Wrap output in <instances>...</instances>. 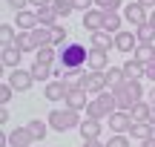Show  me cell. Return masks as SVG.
I'll use <instances>...</instances> for the list:
<instances>
[{"label": "cell", "instance_id": "obj_3", "mask_svg": "<svg viewBox=\"0 0 155 147\" xmlns=\"http://www.w3.org/2000/svg\"><path fill=\"white\" fill-rule=\"evenodd\" d=\"M58 61H61L63 69H83L89 61V49L83 43H66L58 52Z\"/></svg>", "mask_w": 155, "mask_h": 147}, {"label": "cell", "instance_id": "obj_39", "mask_svg": "<svg viewBox=\"0 0 155 147\" xmlns=\"http://www.w3.org/2000/svg\"><path fill=\"white\" fill-rule=\"evenodd\" d=\"M72 6H75V9H81V12H89L95 6V0H72Z\"/></svg>", "mask_w": 155, "mask_h": 147}, {"label": "cell", "instance_id": "obj_18", "mask_svg": "<svg viewBox=\"0 0 155 147\" xmlns=\"http://www.w3.org/2000/svg\"><path fill=\"white\" fill-rule=\"evenodd\" d=\"M129 136L138 138V142H147V138L155 136V124H150V121H135V124L129 127Z\"/></svg>", "mask_w": 155, "mask_h": 147}, {"label": "cell", "instance_id": "obj_14", "mask_svg": "<svg viewBox=\"0 0 155 147\" xmlns=\"http://www.w3.org/2000/svg\"><path fill=\"white\" fill-rule=\"evenodd\" d=\"M78 133H81L83 142H89V138H101V133H104V124H101L98 118H83L81 127H78Z\"/></svg>", "mask_w": 155, "mask_h": 147}, {"label": "cell", "instance_id": "obj_36", "mask_svg": "<svg viewBox=\"0 0 155 147\" xmlns=\"http://www.w3.org/2000/svg\"><path fill=\"white\" fill-rule=\"evenodd\" d=\"M95 9H104V12H118V9H121V0H95Z\"/></svg>", "mask_w": 155, "mask_h": 147}, {"label": "cell", "instance_id": "obj_12", "mask_svg": "<svg viewBox=\"0 0 155 147\" xmlns=\"http://www.w3.org/2000/svg\"><path fill=\"white\" fill-rule=\"evenodd\" d=\"M15 26H17V32H32V29H38L40 26L38 12H29V9L15 12Z\"/></svg>", "mask_w": 155, "mask_h": 147}, {"label": "cell", "instance_id": "obj_28", "mask_svg": "<svg viewBox=\"0 0 155 147\" xmlns=\"http://www.w3.org/2000/svg\"><path fill=\"white\" fill-rule=\"evenodd\" d=\"M55 58H58V52H55V46H40L38 52H35V61H40V63H49V67H55Z\"/></svg>", "mask_w": 155, "mask_h": 147}, {"label": "cell", "instance_id": "obj_16", "mask_svg": "<svg viewBox=\"0 0 155 147\" xmlns=\"http://www.w3.org/2000/svg\"><path fill=\"white\" fill-rule=\"evenodd\" d=\"M86 67L89 69H98V72H106L109 69V52H104V49H89V61H86Z\"/></svg>", "mask_w": 155, "mask_h": 147}, {"label": "cell", "instance_id": "obj_41", "mask_svg": "<svg viewBox=\"0 0 155 147\" xmlns=\"http://www.w3.org/2000/svg\"><path fill=\"white\" fill-rule=\"evenodd\" d=\"M83 147H106L101 138H89V142H83Z\"/></svg>", "mask_w": 155, "mask_h": 147}, {"label": "cell", "instance_id": "obj_32", "mask_svg": "<svg viewBox=\"0 0 155 147\" xmlns=\"http://www.w3.org/2000/svg\"><path fill=\"white\" fill-rule=\"evenodd\" d=\"M32 75H35V81H49V78H52V67H49V63L35 61V63H32Z\"/></svg>", "mask_w": 155, "mask_h": 147}, {"label": "cell", "instance_id": "obj_4", "mask_svg": "<svg viewBox=\"0 0 155 147\" xmlns=\"http://www.w3.org/2000/svg\"><path fill=\"white\" fill-rule=\"evenodd\" d=\"M46 121H49V127H52V130H58V133H66V130L81 127V115H78V110H69V107H63V110H52Z\"/></svg>", "mask_w": 155, "mask_h": 147}, {"label": "cell", "instance_id": "obj_6", "mask_svg": "<svg viewBox=\"0 0 155 147\" xmlns=\"http://www.w3.org/2000/svg\"><path fill=\"white\" fill-rule=\"evenodd\" d=\"M6 81L12 84V90H15V92H29V90H32V84H35V75H32V69H20V67H17V69H12V72H9V78H6Z\"/></svg>", "mask_w": 155, "mask_h": 147}, {"label": "cell", "instance_id": "obj_11", "mask_svg": "<svg viewBox=\"0 0 155 147\" xmlns=\"http://www.w3.org/2000/svg\"><path fill=\"white\" fill-rule=\"evenodd\" d=\"M106 121H109V130H112V133H129V127L135 124L132 115H129L127 110H115Z\"/></svg>", "mask_w": 155, "mask_h": 147}, {"label": "cell", "instance_id": "obj_45", "mask_svg": "<svg viewBox=\"0 0 155 147\" xmlns=\"http://www.w3.org/2000/svg\"><path fill=\"white\" fill-rule=\"evenodd\" d=\"M147 98H150V104H152V107H155V84H152V90H150V92H147Z\"/></svg>", "mask_w": 155, "mask_h": 147}, {"label": "cell", "instance_id": "obj_34", "mask_svg": "<svg viewBox=\"0 0 155 147\" xmlns=\"http://www.w3.org/2000/svg\"><path fill=\"white\" fill-rule=\"evenodd\" d=\"M52 6H55L58 17H69V15H72V12H75L72 0H52Z\"/></svg>", "mask_w": 155, "mask_h": 147}, {"label": "cell", "instance_id": "obj_38", "mask_svg": "<svg viewBox=\"0 0 155 147\" xmlns=\"http://www.w3.org/2000/svg\"><path fill=\"white\" fill-rule=\"evenodd\" d=\"M6 6H9V9H15V12H23L26 6H32V3H29V0H6Z\"/></svg>", "mask_w": 155, "mask_h": 147}, {"label": "cell", "instance_id": "obj_30", "mask_svg": "<svg viewBox=\"0 0 155 147\" xmlns=\"http://www.w3.org/2000/svg\"><path fill=\"white\" fill-rule=\"evenodd\" d=\"M69 43V32L63 23H55L52 26V46H66Z\"/></svg>", "mask_w": 155, "mask_h": 147}, {"label": "cell", "instance_id": "obj_35", "mask_svg": "<svg viewBox=\"0 0 155 147\" xmlns=\"http://www.w3.org/2000/svg\"><path fill=\"white\" fill-rule=\"evenodd\" d=\"M106 147H129V136L127 133H112L109 142H104Z\"/></svg>", "mask_w": 155, "mask_h": 147}, {"label": "cell", "instance_id": "obj_44", "mask_svg": "<svg viewBox=\"0 0 155 147\" xmlns=\"http://www.w3.org/2000/svg\"><path fill=\"white\" fill-rule=\"evenodd\" d=\"M6 121H9V110L3 107V110H0V124H6Z\"/></svg>", "mask_w": 155, "mask_h": 147}, {"label": "cell", "instance_id": "obj_15", "mask_svg": "<svg viewBox=\"0 0 155 147\" xmlns=\"http://www.w3.org/2000/svg\"><path fill=\"white\" fill-rule=\"evenodd\" d=\"M35 144V136L29 133V127H15L9 133V147H32Z\"/></svg>", "mask_w": 155, "mask_h": 147}, {"label": "cell", "instance_id": "obj_22", "mask_svg": "<svg viewBox=\"0 0 155 147\" xmlns=\"http://www.w3.org/2000/svg\"><path fill=\"white\" fill-rule=\"evenodd\" d=\"M132 58L141 61V63H152L155 61V43H138V49L132 52Z\"/></svg>", "mask_w": 155, "mask_h": 147}, {"label": "cell", "instance_id": "obj_25", "mask_svg": "<svg viewBox=\"0 0 155 147\" xmlns=\"http://www.w3.org/2000/svg\"><path fill=\"white\" fill-rule=\"evenodd\" d=\"M26 127H29V133L35 136V142H43L46 133H49V121H40V118H32Z\"/></svg>", "mask_w": 155, "mask_h": 147}, {"label": "cell", "instance_id": "obj_9", "mask_svg": "<svg viewBox=\"0 0 155 147\" xmlns=\"http://www.w3.org/2000/svg\"><path fill=\"white\" fill-rule=\"evenodd\" d=\"M66 92H69V84L66 81H46L43 87V98L46 101H66Z\"/></svg>", "mask_w": 155, "mask_h": 147}, {"label": "cell", "instance_id": "obj_42", "mask_svg": "<svg viewBox=\"0 0 155 147\" xmlns=\"http://www.w3.org/2000/svg\"><path fill=\"white\" fill-rule=\"evenodd\" d=\"M29 3H32L35 9H40V6H52V0H29Z\"/></svg>", "mask_w": 155, "mask_h": 147}, {"label": "cell", "instance_id": "obj_40", "mask_svg": "<svg viewBox=\"0 0 155 147\" xmlns=\"http://www.w3.org/2000/svg\"><path fill=\"white\" fill-rule=\"evenodd\" d=\"M147 78L155 84V61H152V63H147Z\"/></svg>", "mask_w": 155, "mask_h": 147}, {"label": "cell", "instance_id": "obj_27", "mask_svg": "<svg viewBox=\"0 0 155 147\" xmlns=\"http://www.w3.org/2000/svg\"><path fill=\"white\" fill-rule=\"evenodd\" d=\"M150 113H152V104H150V101H138L132 110H129L132 121H150Z\"/></svg>", "mask_w": 155, "mask_h": 147}, {"label": "cell", "instance_id": "obj_13", "mask_svg": "<svg viewBox=\"0 0 155 147\" xmlns=\"http://www.w3.org/2000/svg\"><path fill=\"white\" fill-rule=\"evenodd\" d=\"M104 20H106V12L104 9L83 12V29H86V32H101V29H104Z\"/></svg>", "mask_w": 155, "mask_h": 147}, {"label": "cell", "instance_id": "obj_31", "mask_svg": "<svg viewBox=\"0 0 155 147\" xmlns=\"http://www.w3.org/2000/svg\"><path fill=\"white\" fill-rule=\"evenodd\" d=\"M32 35H35V43H38V49H40V46H49V43H52V29H49V26H38V29H32Z\"/></svg>", "mask_w": 155, "mask_h": 147}, {"label": "cell", "instance_id": "obj_33", "mask_svg": "<svg viewBox=\"0 0 155 147\" xmlns=\"http://www.w3.org/2000/svg\"><path fill=\"white\" fill-rule=\"evenodd\" d=\"M135 35H138L141 43H155V26H150V23L138 26V29H135Z\"/></svg>", "mask_w": 155, "mask_h": 147}, {"label": "cell", "instance_id": "obj_21", "mask_svg": "<svg viewBox=\"0 0 155 147\" xmlns=\"http://www.w3.org/2000/svg\"><path fill=\"white\" fill-rule=\"evenodd\" d=\"M15 46L23 52V55H26V52H38V43H35V35H32V32H17Z\"/></svg>", "mask_w": 155, "mask_h": 147}, {"label": "cell", "instance_id": "obj_8", "mask_svg": "<svg viewBox=\"0 0 155 147\" xmlns=\"http://www.w3.org/2000/svg\"><path fill=\"white\" fill-rule=\"evenodd\" d=\"M86 104H89V92L83 90V87H69V92H66V101H63V107H69V110H86Z\"/></svg>", "mask_w": 155, "mask_h": 147}, {"label": "cell", "instance_id": "obj_1", "mask_svg": "<svg viewBox=\"0 0 155 147\" xmlns=\"http://www.w3.org/2000/svg\"><path fill=\"white\" fill-rule=\"evenodd\" d=\"M118 110V101H115V92L112 90H104L101 95H95L92 101L86 104V118H98V121H104V118H109L112 113Z\"/></svg>", "mask_w": 155, "mask_h": 147}, {"label": "cell", "instance_id": "obj_26", "mask_svg": "<svg viewBox=\"0 0 155 147\" xmlns=\"http://www.w3.org/2000/svg\"><path fill=\"white\" fill-rule=\"evenodd\" d=\"M124 26V15H118V12H106V20H104V29L109 35H118Z\"/></svg>", "mask_w": 155, "mask_h": 147}, {"label": "cell", "instance_id": "obj_48", "mask_svg": "<svg viewBox=\"0 0 155 147\" xmlns=\"http://www.w3.org/2000/svg\"><path fill=\"white\" fill-rule=\"evenodd\" d=\"M150 124H155V107H152V113H150Z\"/></svg>", "mask_w": 155, "mask_h": 147}, {"label": "cell", "instance_id": "obj_29", "mask_svg": "<svg viewBox=\"0 0 155 147\" xmlns=\"http://www.w3.org/2000/svg\"><path fill=\"white\" fill-rule=\"evenodd\" d=\"M17 26H12V23H3L0 26V46H15V38H17V32H15Z\"/></svg>", "mask_w": 155, "mask_h": 147}, {"label": "cell", "instance_id": "obj_46", "mask_svg": "<svg viewBox=\"0 0 155 147\" xmlns=\"http://www.w3.org/2000/svg\"><path fill=\"white\" fill-rule=\"evenodd\" d=\"M141 147H155V136H152V138H147V142H141Z\"/></svg>", "mask_w": 155, "mask_h": 147}, {"label": "cell", "instance_id": "obj_49", "mask_svg": "<svg viewBox=\"0 0 155 147\" xmlns=\"http://www.w3.org/2000/svg\"><path fill=\"white\" fill-rule=\"evenodd\" d=\"M40 147H43V144H40Z\"/></svg>", "mask_w": 155, "mask_h": 147}, {"label": "cell", "instance_id": "obj_5", "mask_svg": "<svg viewBox=\"0 0 155 147\" xmlns=\"http://www.w3.org/2000/svg\"><path fill=\"white\" fill-rule=\"evenodd\" d=\"M81 87L89 92V95H101L104 90H109V87H106V72H98V69H89V72H83Z\"/></svg>", "mask_w": 155, "mask_h": 147}, {"label": "cell", "instance_id": "obj_37", "mask_svg": "<svg viewBox=\"0 0 155 147\" xmlns=\"http://www.w3.org/2000/svg\"><path fill=\"white\" fill-rule=\"evenodd\" d=\"M12 95H15V90H12V84H9V81H6V84L0 87V104H3V107H6V104L12 101Z\"/></svg>", "mask_w": 155, "mask_h": 147}, {"label": "cell", "instance_id": "obj_43", "mask_svg": "<svg viewBox=\"0 0 155 147\" xmlns=\"http://www.w3.org/2000/svg\"><path fill=\"white\" fill-rule=\"evenodd\" d=\"M138 3H141V6H144V9H150V12L155 9V0H138Z\"/></svg>", "mask_w": 155, "mask_h": 147}, {"label": "cell", "instance_id": "obj_10", "mask_svg": "<svg viewBox=\"0 0 155 147\" xmlns=\"http://www.w3.org/2000/svg\"><path fill=\"white\" fill-rule=\"evenodd\" d=\"M138 43H141V40H138L135 32H124V29H121V32L115 35V49L124 52V55H132V52L138 49Z\"/></svg>", "mask_w": 155, "mask_h": 147}, {"label": "cell", "instance_id": "obj_17", "mask_svg": "<svg viewBox=\"0 0 155 147\" xmlns=\"http://www.w3.org/2000/svg\"><path fill=\"white\" fill-rule=\"evenodd\" d=\"M124 72H127L129 81H141V78H147V63L135 61V58H127L124 61Z\"/></svg>", "mask_w": 155, "mask_h": 147}, {"label": "cell", "instance_id": "obj_47", "mask_svg": "<svg viewBox=\"0 0 155 147\" xmlns=\"http://www.w3.org/2000/svg\"><path fill=\"white\" fill-rule=\"evenodd\" d=\"M147 23H150V26H155V9L150 12V20H147Z\"/></svg>", "mask_w": 155, "mask_h": 147}, {"label": "cell", "instance_id": "obj_20", "mask_svg": "<svg viewBox=\"0 0 155 147\" xmlns=\"http://www.w3.org/2000/svg\"><path fill=\"white\" fill-rule=\"evenodd\" d=\"M20 58H23V52L17 49V46H6L3 55H0V61H3L6 69H17V67H20Z\"/></svg>", "mask_w": 155, "mask_h": 147}, {"label": "cell", "instance_id": "obj_19", "mask_svg": "<svg viewBox=\"0 0 155 147\" xmlns=\"http://www.w3.org/2000/svg\"><path fill=\"white\" fill-rule=\"evenodd\" d=\"M92 46H95V49H104V52L115 49V35H109L106 29H101V32H92Z\"/></svg>", "mask_w": 155, "mask_h": 147}, {"label": "cell", "instance_id": "obj_24", "mask_svg": "<svg viewBox=\"0 0 155 147\" xmlns=\"http://www.w3.org/2000/svg\"><path fill=\"white\" fill-rule=\"evenodd\" d=\"M124 81H127V72H124V67H109V69H106V87H109V90L121 87Z\"/></svg>", "mask_w": 155, "mask_h": 147}, {"label": "cell", "instance_id": "obj_23", "mask_svg": "<svg viewBox=\"0 0 155 147\" xmlns=\"http://www.w3.org/2000/svg\"><path fill=\"white\" fill-rule=\"evenodd\" d=\"M38 12V20H40V26H55L58 23V12H55V6H40V9H35Z\"/></svg>", "mask_w": 155, "mask_h": 147}, {"label": "cell", "instance_id": "obj_2", "mask_svg": "<svg viewBox=\"0 0 155 147\" xmlns=\"http://www.w3.org/2000/svg\"><path fill=\"white\" fill-rule=\"evenodd\" d=\"M115 101H118V110H132L138 101H144V87H141V81H124L121 87H115Z\"/></svg>", "mask_w": 155, "mask_h": 147}, {"label": "cell", "instance_id": "obj_7", "mask_svg": "<svg viewBox=\"0 0 155 147\" xmlns=\"http://www.w3.org/2000/svg\"><path fill=\"white\" fill-rule=\"evenodd\" d=\"M124 20H127V23H132V26L138 29V26H144V23L150 20V12H147L144 6L135 0V3H127V6H124Z\"/></svg>", "mask_w": 155, "mask_h": 147}]
</instances>
